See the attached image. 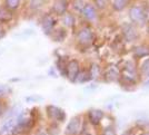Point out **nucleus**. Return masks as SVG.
<instances>
[{"instance_id":"f257e3e1","label":"nucleus","mask_w":149,"mask_h":135,"mask_svg":"<svg viewBox=\"0 0 149 135\" xmlns=\"http://www.w3.org/2000/svg\"><path fill=\"white\" fill-rule=\"evenodd\" d=\"M46 112H47V115L50 120L55 121V122L61 123L66 120V113L65 110H61L60 107L55 106V105H48L46 107Z\"/></svg>"},{"instance_id":"f03ea898","label":"nucleus","mask_w":149,"mask_h":135,"mask_svg":"<svg viewBox=\"0 0 149 135\" xmlns=\"http://www.w3.org/2000/svg\"><path fill=\"white\" fill-rule=\"evenodd\" d=\"M80 72V66H79V63L76 59H71L70 61L67 63L66 65V77L68 78L70 82H74L78 74Z\"/></svg>"},{"instance_id":"7ed1b4c3","label":"nucleus","mask_w":149,"mask_h":135,"mask_svg":"<svg viewBox=\"0 0 149 135\" xmlns=\"http://www.w3.org/2000/svg\"><path fill=\"white\" fill-rule=\"evenodd\" d=\"M82 127V120L80 116H74L70 120L66 127V134L67 135H78L80 133Z\"/></svg>"},{"instance_id":"20e7f679","label":"nucleus","mask_w":149,"mask_h":135,"mask_svg":"<svg viewBox=\"0 0 149 135\" xmlns=\"http://www.w3.org/2000/svg\"><path fill=\"white\" fill-rule=\"evenodd\" d=\"M57 20L52 15H46L41 20V29L47 36H50L51 32L55 30Z\"/></svg>"},{"instance_id":"39448f33","label":"nucleus","mask_w":149,"mask_h":135,"mask_svg":"<svg viewBox=\"0 0 149 135\" xmlns=\"http://www.w3.org/2000/svg\"><path fill=\"white\" fill-rule=\"evenodd\" d=\"M93 32L89 28H82L79 30L78 35H77V39L79 44L84 45V46H88L93 41Z\"/></svg>"},{"instance_id":"423d86ee","label":"nucleus","mask_w":149,"mask_h":135,"mask_svg":"<svg viewBox=\"0 0 149 135\" xmlns=\"http://www.w3.org/2000/svg\"><path fill=\"white\" fill-rule=\"evenodd\" d=\"M129 18L132 22H136V24H139V22H143L145 18H146V13H145V10L140 6H134L130 8L129 10Z\"/></svg>"},{"instance_id":"0eeeda50","label":"nucleus","mask_w":149,"mask_h":135,"mask_svg":"<svg viewBox=\"0 0 149 135\" xmlns=\"http://www.w3.org/2000/svg\"><path fill=\"white\" fill-rule=\"evenodd\" d=\"M121 77L127 83H135L137 79V74L135 66L132 64H128L121 69Z\"/></svg>"},{"instance_id":"6e6552de","label":"nucleus","mask_w":149,"mask_h":135,"mask_svg":"<svg viewBox=\"0 0 149 135\" xmlns=\"http://www.w3.org/2000/svg\"><path fill=\"white\" fill-rule=\"evenodd\" d=\"M19 114H20V113H19ZM18 115L8 117L6 121L2 123V125H1V127H0V135L7 134V133H11V131H13V129L15 127V125H16L17 116H18Z\"/></svg>"},{"instance_id":"1a4fd4ad","label":"nucleus","mask_w":149,"mask_h":135,"mask_svg":"<svg viewBox=\"0 0 149 135\" xmlns=\"http://www.w3.org/2000/svg\"><path fill=\"white\" fill-rule=\"evenodd\" d=\"M15 19V15L13 11L7 9L6 7H0V25L10 24Z\"/></svg>"},{"instance_id":"9d476101","label":"nucleus","mask_w":149,"mask_h":135,"mask_svg":"<svg viewBox=\"0 0 149 135\" xmlns=\"http://www.w3.org/2000/svg\"><path fill=\"white\" fill-rule=\"evenodd\" d=\"M68 8V1L67 0H56L54 6H52V11L58 16H62L66 13V10Z\"/></svg>"},{"instance_id":"9b49d317","label":"nucleus","mask_w":149,"mask_h":135,"mask_svg":"<svg viewBox=\"0 0 149 135\" xmlns=\"http://www.w3.org/2000/svg\"><path fill=\"white\" fill-rule=\"evenodd\" d=\"M104 117V112L100 110H90L88 112V118L89 122L93 125H98Z\"/></svg>"},{"instance_id":"f8f14e48","label":"nucleus","mask_w":149,"mask_h":135,"mask_svg":"<svg viewBox=\"0 0 149 135\" xmlns=\"http://www.w3.org/2000/svg\"><path fill=\"white\" fill-rule=\"evenodd\" d=\"M82 16L88 20H93L97 17V12H96V8L93 5H85L84 9L81 10Z\"/></svg>"},{"instance_id":"ddd939ff","label":"nucleus","mask_w":149,"mask_h":135,"mask_svg":"<svg viewBox=\"0 0 149 135\" xmlns=\"http://www.w3.org/2000/svg\"><path fill=\"white\" fill-rule=\"evenodd\" d=\"M50 36H51L54 41H56V43H61V41L65 40V38L67 36V32H66V30H65L63 28H59V29H57V30L52 31Z\"/></svg>"},{"instance_id":"4468645a","label":"nucleus","mask_w":149,"mask_h":135,"mask_svg":"<svg viewBox=\"0 0 149 135\" xmlns=\"http://www.w3.org/2000/svg\"><path fill=\"white\" fill-rule=\"evenodd\" d=\"M124 35L127 40H134L137 37L136 29L131 25H125L124 26Z\"/></svg>"},{"instance_id":"2eb2a0df","label":"nucleus","mask_w":149,"mask_h":135,"mask_svg":"<svg viewBox=\"0 0 149 135\" xmlns=\"http://www.w3.org/2000/svg\"><path fill=\"white\" fill-rule=\"evenodd\" d=\"M21 6V0H5V6L7 9H9L10 11H16L18 10Z\"/></svg>"},{"instance_id":"dca6fc26","label":"nucleus","mask_w":149,"mask_h":135,"mask_svg":"<svg viewBox=\"0 0 149 135\" xmlns=\"http://www.w3.org/2000/svg\"><path fill=\"white\" fill-rule=\"evenodd\" d=\"M106 77L107 79L113 82V80H117L119 77V70L116 67H109L108 70L106 72Z\"/></svg>"},{"instance_id":"f3484780","label":"nucleus","mask_w":149,"mask_h":135,"mask_svg":"<svg viewBox=\"0 0 149 135\" xmlns=\"http://www.w3.org/2000/svg\"><path fill=\"white\" fill-rule=\"evenodd\" d=\"M127 6V0H112V8L116 11L124 10Z\"/></svg>"},{"instance_id":"a211bd4d","label":"nucleus","mask_w":149,"mask_h":135,"mask_svg":"<svg viewBox=\"0 0 149 135\" xmlns=\"http://www.w3.org/2000/svg\"><path fill=\"white\" fill-rule=\"evenodd\" d=\"M62 24L66 27H72L74 24V18L70 13H65L62 15Z\"/></svg>"},{"instance_id":"6ab92c4d","label":"nucleus","mask_w":149,"mask_h":135,"mask_svg":"<svg viewBox=\"0 0 149 135\" xmlns=\"http://www.w3.org/2000/svg\"><path fill=\"white\" fill-rule=\"evenodd\" d=\"M135 55L137 57H145L149 55V47L147 46H139L135 49Z\"/></svg>"},{"instance_id":"aec40b11","label":"nucleus","mask_w":149,"mask_h":135,"mask_svg":"<svg viewBox=\"0 0 149 135\" xmlns=\"http://www.w3.org/2000/svg\"><path fill=\"white\" fill-rule=\"evenodd\" d=\"M89 79H91L90 78V74H89V72L85 70V72H79V74H78V76H77V78H76L74 82H77V83H86Z\"/></svg>"},{"instance_id":"412c9836","label":"nucleus","mask_w":149,"mask_h":135,"mask_svg":"<svg viewBox=\"0 0 149 135\" xmlns=\"http://www.w3.org/2000/svg\"><path fill=\"white\" fill-rule=\"evenodd\" d=\"M46 0H29V8L32 10H38L45 5Z\"/></svg>"},{"instance_id":"4be33fe9","label":"nucleus","mask_w":149,"mask_h":135,"mask_svg":"<svg viewBox=\"0 0 149 135\" xmlns=\"http://www.w3.org/2000/svg\"><path fill=\"white\" fill-rule=\"evenodd\" d=\"M11 92H13V89H11L10 86L3 85V84L0 85V98L3 97V96H6V95H8V94H10Z\"/></svg>"},{"instance_id":"5701e85b","label":"nucleus","mask_w":149,"mask_h":135,"mask_svg":"<svg viewBox=\"0 0 149 135\" xmlns=\"http://www.w3.org/2000/svg\"><path fill=\"white\" fill-rule=\"evenodd\" d=\"M42 99L44 98L41 96H39V95H30V96L25 98V101L27 103H37V102H41Z\"/></svg>"},{"instance_id":"b1692460","label":"nucleus","mask_w":149,"mask_h":135,"mask_svg":"<svg viewBox=\"0 0 149 135\" xmlns=\"http://www.w3.org/2000/svg\"><path fill=\"white\" fill-rule=\"evenodd\" d=\"M85 7V2L84 0H74V8L78 11H81Z\"/></svg>"},{"instance_id":"393cba45","label":"nucleus","mask_w":149,"mask_h":135,"mask_svg":"<svg viewBox=\"0 0 149 135\" xmlns=\"http://www.w3.org/2000/svg\"><path fill=\"white\" fill-rule=\"evenodd\" d=\"M95 4H96V6L98 7V8L104 9L108 5V0H95Z\"/></svg>"},{"instance_id":"a878e982","label":"nucleus","mask_w":149,"mask_h":135,"mask_svg":"<svg viewBox=\"0 0 149 135\" xmlns=\"http://www.w3.org/2000/svg\"><path fill=\"white\" fill-rule=\"evenodd\" d=\"M143 72L149 78V59H147V60L143 64Z\"/></svg>"},{"instance_id":"bb28decb","label":"nucleus","mask_w":149,"mask_h":135,"mask_svg":"<svg viewBox=\"0 0 149 135\" xmlns=\"http://www.w3.org/2000/svg\"><path fill=\"white\" fill-rule=\"evenodd\" d=\"M101 135H117V134H116V132H115V129H113L108 127V129H104V132H102V134Z\"/></svg>"},{"instance_id":"cd10ccee","label":"nucleus","mask_w":149,"mask_h":135,"mask_svg":"<svg viewBox=\"0 0 149 135\" xmlns=\"http://www.w3.org/2000/svg\"><path fill=\"white\" fill-rule=\"evenodd\" d=\"M6 112V106H5V103L0 98V117L3 115V113Z\"/></svg>"},{"instance_id":"c85d7f7f","label":"nucleus","mask_w":149,"mask_h":135,"mask_svg":"<svg viewBox=\"0 0 149 135\" xmlns=\"http://www.w3.org/2000/svg\"><path fill=\"white\" fill-rule=\"evenodd\" d=\"M5 36H6V30L0 26V39H2Z\"/></svg>"},{"instance_id":"c756f323","label":"nucleus","mask_w":149,"mask_h":135,"mask_svg":"<svg viewBox=\"0 0 149 135\" xmlns=\"http://www.w3.org/2000/svg\"><path fill=\"white\" fill-rule=\"evenodd\" d=\"M38 135H50V134L48 133V132H46V131H42V132H40Z\"/></svg>"},{"instance_id":"7c9ffc66","label":"nucleus","mask_w":149,"mask_h":135,"mask_svg":"<svg viewBox=\"0 0 149 135\" xmlns=\"http://www.w3.org/2000/svg\"><path fill=\"white\" fill-rule=\"evenodd\" d=\"M141 135H149V132H147V133H143V134H141Z\"/></svg>"},{"instance_id":"2f4dec72","label":"nucleus","mask_w":149,"mask_h":135,"mask_svg":"<svg viewBox=\"0 0 149 135\" xmlns=\"http://www.w3.org/2000/svg\"><path fill=\"white\" fill-rule=\"evenodd\" d=\"M2 53H3V50H2V49H0V55H1Z\"/></svg>"},{"instance_id":"473e14b6","label":"nucleus","mask_w":149,"mask_h":135,"mask_svg":"<svg viewBox=\"0 0 149 135\" xmlns=\"http://www.w3.org/2000/svg\"><path fill=\"white\" fill-rule=\"evenodd\" d=\"M84 135H90V134H88V133H85V134H84Z\"/></svg>"},{"instance_id":"72a5a7b5","label":"nucleus","mask_w":149,"mask_h":135,"mask_svg":"<svg viewBox=\"0 0 149 135\" xmlns=\"http://www.w3.org/2000/svg\"><path fill=\"white\" fill-rule=\"evenodd\" d=\"M124 135H128V133H125V134Z\"/></svg>"}]
</instances>
